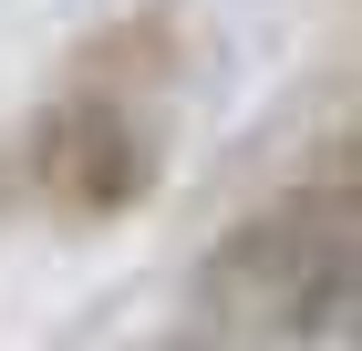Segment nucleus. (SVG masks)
<instances>
[{
    "label": "nucleus",
    "mask_w": 362,
    "mask_h": 351,
    "mask_svg": "<svg viewBox=\"0 0 362 351\" xmlns=\"http://www.w3.org/2000/svg\"><path fill=\"white\" fill-rule=\"evenodd\" d=\"M207 299H218V321L279 331V341L332 331L352 310V165L332 155L290 196H269L259 217H238L228 248L207 258Z\"/></svg>",
    "instance_id": "f257e3e1"
},
{
    "label": "nucleus",
    "mask_w": 362,
    "mask_h": 351,
    "mask_svg": "<svg viewBox=\"0 0 362 351\" xmlns=\"http://www.w3.org/2000/svg\"><path fill=\"white\" fill-rule=\"evenodd\" d=\"M31 186L62 227H104V217L156 196V135L145 114H124L114 93H73L62 114H42L31 135Z\"/></svg>",
    "instance_id": "f03ea898"
}]
</instances>
